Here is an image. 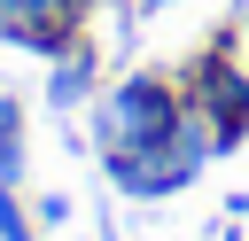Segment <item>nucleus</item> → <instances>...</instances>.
<instances>
[{"instance_id": "6e6552de", "label": "nucleus", "mask_w": 249, "mask_h": 241, "mask_svg": "<svg viewBox=\"0 0 249 241\" xmlns=\"http://www.w3.org/2000/svg\"><path fill=\"white\" fill-rule=\"evenodd\" d=\"M140 8H171V0H140Z\"/></svg>"}, {"instance_id": "7ed1b4c3", "label": "nucleus", "mask_w": 249, "mask_h": 241, "mask_svg": "<svg viewBox=\"0 0 249 241\" xmlns=\"http://www.w3.org/2000/svg\"><path fill=\"white\" fill-rule=\"evenodd\" d=\"M78 23H86V0H0V39L31 54H70Z\"/></svg>"}, {"instance_id": "f03ea898", "label": "nucleus", "mask_w": 249, "mask_h": 241, "mask_svg": "<svg viewBox=\"0 0 249 241\" xmlns=\"http://www.w3.org/2000/svg\"><path fill=\"white\" fill-rule=\"evenodd\" d=\"M179 101L210 124V140H218V155H233L241 140H249V70L241 62H218V54H195V70H187V86H179Z\"/></svg>"}, {"instance_id": "20e7f679", "label": "nucleus", "mask_w": 249, "mask_h": 241, "mask_svg": "<svg viewBox=\"0 0 249 241\" xmlns=\"http://www.w3.org/2000/svg\"><path fill=\"white\" fill-rule=\"evenodd\" d=\"M93 70H101V54H93V47H70V54H62V70H54V86H47V93H54V109L86 101V93H93Z\"/></svg>"}, {"instance_id": "39448f33", "label": "nucleus", "mask_w": 249, "mask_h": 241, "mask_svg": "<svg viewBox=\"0 0 249 241\" xmlns=\"http://www.w3.org/2000/svg\"><path fill=\"white\" fill-rule=\"evenodd\" d=\"M0 179L8 187L23 179V109L16 101H0Z\"/></svg>"}, {"instance_id": "f257e3e1", "label": "nucleus", "mask_w": 249, "mask_h": 241, "mask_svg": "<svg viewBox=\"0 0 249 241\" xmlns=\"http://www.w3.org/2000/svg\"><path fill=\"white\" fill-rule=\"evenodd\" d=\"M171 117H179V86L140 70V78H124V86L101 101L93 140H101V155H148V148L171 132Z\"/></svg>"}, {"instance_id": "423d86ee", "label": "nucleus", "mask_w": 249, "mask_h": 241, "mask_svg": "<svg viewBox=\"0 0 249 241\" xmlns=\"http://www.w3.org/2000/svg\"><path fill=\"white\" fill-rule=\"evenodd\" d=\"M0 241H31V225H23L16 194H8V179H0Z\"/></svg>"}, {"instance_id": "0eeeda50", "label": "nucleus", "mask_w": 249, "mask_h": 241, "mask_svg": "<svg viewBox=\"0 0 249 241\" xmlns=\"http://www.w3.org/2000/svg\"><path fill=\"white\" fill-rule=\"evenodd\" d=\"M70 218V194H39V225H62Z\"/></svg>"}]
</instances>
